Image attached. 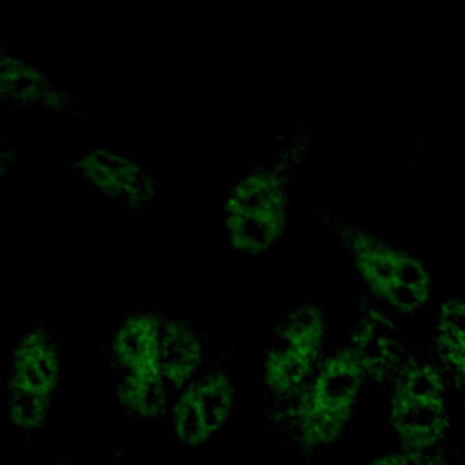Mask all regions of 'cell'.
Instances as JSON below:
<instances>
[{
  "label": "cell",
  "mask_w": 465,
  "mask_h": 465,
  "mask_svg": "<svg viewBox=\"0 0 465 465\" xmlns=\"http://www.w3.org/2000/svg\"><path fill=\"white\" fill-rule=\"evenodd\" d=\"M316 216L338 236L374 302L400 314H414L429 302L432 276L418 256L352 222L336 218L327 209H318Z\"/></svg>",
  "instance_id": "2"
},
{
  "label": "cell",
  "mask_w": 465,
  "mask_h": 465,
  "mask_svg": "<svg viewBox=\"0 0 465 465\" xmlns=\"http://www.w3.org/2000/svg\"><path fill=\"white\" fill-rule=\"evenodd\" d=\"M116 394L122 409L129 416L147 423L162 418L171 396L162 380H145L134 376H124Z\"/></svg>",
  "instance_id": "13"
},
{
  "label": "cell",
  "mask_w": 465,
  "mask_h": 465,
  "mask_svg": "<svg viewBox=\"0 0 465 465\" xmlns=\"http://www.w3.org/2000/svg\"><path fill=\"white\" fill-rule=\"evenodd\" d=\"M58 380L56 343L42 331L25 334L15 351L7 392V416L18 432L31 434L44 425Z\"/></svg>",
  "instance_id": "5"
},
{
  "label": "cell",
  "mask_w": 465,
  "mask_h": 465,
  "mask_svg": "<svg viewBox=\"0 0 465 465\" xmlns=\"http://www.w3.org/2000/svg\"><path fill=\"white\" fill-rule=\"evenodd\" d=\"M307 158V140L296 134L278 156L256 163L229 191L223 231L229 243L245 254H262L285 232L291 205L289 183Z\"/></svg>",
  "instance_id": "1"
},
{
  "label": "cell",
  "mask_w": 465,
  "mask_h": 465,
  "mask_svg": "<svg viewBox=\"0 0 465 465\" xmlns=\"http://www.w3.org/2000/svg\"><path fill=\"white\" fill-rule=\"evenodd\" d=\"M274 338L282 343L325 345V316L322 305L314 302L298 305L276 323Z\"/></svg>",
  "instance_id": "14"
},
{
  "label": "cell",
  "mask_w": 465,
  "mask_h": 465,
  "mask_svg": "<svg viewBox=\"0 0 465 465\" xmlns=\"http://www.w3.org/2000/svg\"><path fill=\"white\" fill-rule=\"evenodd\" d=\"M445 383L463 391L465 383V307L458 296L440 303L430 332V356Z\"/></svg>",
  "instance_id": "12"
},
{
  "label": "cell",
  "mask_w": 465,
  "mask_h": 465,
  "mask_svg": "<svg viewBox=\"0 0 465 465\" xmlns=\"http://www.w3.org/2000/svg\"><path fill=\"white\" fill-rule=\"evenodd\" d=\"M363 385L361 371L349 349L325 354L312 378L276 420L285 421L303 456H314L338 441L349 427Z\"/></svg>",
  "instance_id": "3"
},
{
  "label": "cell",
  "mask_w": 465,
  "mask_h": 465,
  "mask_svg": "<svg viewBox=\"0 0 465 465\" xmlns=\"http://www.w3.org/2000/svg\"><path fill=\"white\" fill-rule=\"evenodd\" d=\"M389 425L407 450H430L449 432L445 380L429 356L409 352L392 381Z\"/></svg>",
  "instance_id": "4"
},
{
  "label": "cell",
  "mask_w": 465,
  "mask_h": 465,
  "mask_svg": "<svg viewBox=\"0 0 465 465\" xmlns=\"http://www.w3.org/2000/svg\"><path fill=\"white\" fill-rule=\"evenodd\" d=\"M234 398L232 376L222 365L207 369L182 389L173 405L176 438L187 447L207 443L232 416Z\"/></svg>",
  "instance_id": "6"
},
{
  "label": "cell",
  "mask_w": 465,
  "mask_h": 465,
  "mask_svg": "<svg viewBox=\"0 0 465 465\" xmlns=\"http://www.w3.org/2000/svg\"><path fill=\"white\" fill-rule=\"evenodd\" d=\"M56 465H67V463H56Z\"/></svg>",
  "instance_id": "16"
},
{
  "label": "cell",
  "mask_w": 465,
  "mask_h": 465,
  "mask_svg": "<svg viewBox=\"0 0 465 465\" xmlns=\"http://www.w3.org/2000/svg\"><path fill=\"white\" fill-rule=\"evenodd\" d=\"M114 465H116V463H114ZM118 465H120V463H118Z\"/></svg>",
  "instance_id": "17"
},
{
  "label": "cell",
  "mask_w": 465,
  "mask_h": 465,
  "mask_svg": "<svg viewBox=\"0 0 465 465\" xmlns=\"http://www.w3.org/2000/svg\"><path fill=\"white\" fill-rule=\"evenodd\" d=\"M369 465H443V456L436 452V449L430 450H394L380 456Z\"/></svg>",
  "instance_id": "15"
},
{
  "label": "cell",
  "mask_w": 465,
  "mask_h": 465,
  "mask_svg": "<svg viewBox=\"0 0 465 465\" xmlns=\"http://www.w3.org/2000/svg\"><path fill=\"white\" fill-rule=\"evenodd\" d=\"M73 167L89 185L129 207L142 209L154 200V183L145 165L114 151H87Z\"/></svg>",
  "instance_id": "8"
},
{
  "label": "cell",
  "mask_w": 465,
  "mask_h": 465,
  "mask_svg": "<svg viewBox=\"0 0 465 465\" xmlns=\"http://www.w3.org/2000/svg\"><path fill=\"white\" fill-rule=\"evenodd\" d=\"M323 356L325 345L311 343H283L280 347H271L265 352L263 385L271 403L269 416L274 421L312 378Z\"/></svg>",
  "instance_id": "9"
},
{
  "label": "cell",
  "mask_w": 465,
  "mask_h": 465,
  "mask_svg": "<svg viewBox=\"0 0 465 465\" xmlns=\"http://www.w3.org/2000/svg\"><path fill=\"white\" fill-rule=\"evenodd\" d=\"M207 352V336L187 320L160 314V374L169 394L182 391L202 367Z\"/></svg>",
  "instance_id": "11"
},
{
  "label": "cell",
  "mask_w": 465,
  "mask_h": 465,
  "mask_svg": "<svg viewBox=\"0 0 465 465\" xmlns=\"http://www.w3.org/2000/svg\"><path fill=\"white\" fill-rule=\"evenodd\" d=\"M345 347L356 360L363 383L387 385L409 354L391 314L374 300L360 298Z\"/></svg>",
  "instance_id": "7"
},
{
  "label": "cell",
  "mask_w": 465,
  "mask_h": 465,
  "mask_svg": "<svg viewBox=\"0 0 465 465\" xmlns=\"http://www.w3.org/2000/svg\"><path fill=\"white\" fill-rule=\"evenodd\" d=\"M160 314L134 311L118 325L109 345V361L118 369H125V376L162 380L158 361Z\"/></svg>",
  "instance_id": "10"
}]
</instances>
